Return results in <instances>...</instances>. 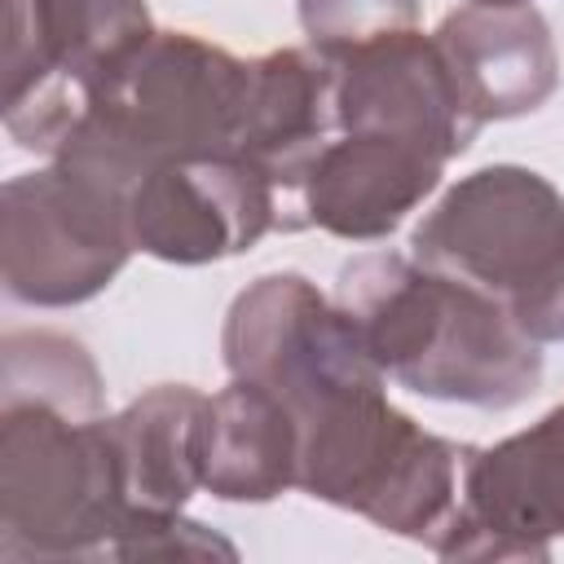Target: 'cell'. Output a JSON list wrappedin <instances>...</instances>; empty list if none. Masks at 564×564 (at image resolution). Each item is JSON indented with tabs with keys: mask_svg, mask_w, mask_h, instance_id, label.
Segmentation results:
<instances>
[{
	"mask_svg": "<svg viewBox=\"0 0 564 564\" xmlns=\"http://www.w3.org/2000/svg\"><path fill=\"white\" fill-rule=\"evenodd\" d=\"M335 300L383 379L419 397L511 410L542 383V344L516 326L507 304L414 256L366 251L348 260Z\"/></svg>",
	"mask_w": 564,
	"mask_h": 564,
	"instance_id": "6da1fadb",
	"label": "cell"
},
{
	"mask_svg": "<svg viewBox=\"0 0 564 564\" xmlns=\"http://www.w3.org/2000/svg\"><path fill=\"white\" fill-rule=\"evenodd\" d=\"M251 62L189 31H154L48 154L119 189L172 159L234 154Z\"/></svg>",
	"mask_w": 564,
	"mask_h": 564,
	"instance_id": "7a4b0ae2",
	"label": "cell"
},
{
	"mask_svg": "<svg viewBox=\"0 0 564 564\" xmlns=\"http://www.w3.org/2000/svg\"><path fill=\"white\" fill-rule=\"evenodd\" d=\"M463 449L397 410L383 379L357 383L300 414L295 489L436 551L458 511Z\"/></svg>",
	"mask_w": 564,
	"mask_h": 564,
	"instance_id": "3957f363",
	"label": "cell"
},
{
	"mask_svg": "<svg viewBox=\"0 0 564 564\" xmlns=\"http://www.w3.org/2000/svg\"><path fill=\"white\" fill-rule=\"evenodd\" d=\"M132 524L110 423L0 401V560L110 555Z\"/></svg>",
	"mask_w": 564,
	"mask_h": 564,
	"instance_id": "277c9868",
	"label": "cell"
},
{
	"mask_svg": "<svg viewBox=\"0 0 564 564\" xmlns=\"http://www.w3.org/2000/svg\"><path fill=\"white\" fill-rule=\"evenodd\" d=\"M150 35L145 0H9L4 132L53 154Z\"/></svg>",
	"mask_w": 564,
	"mask_h": 564,
	"instance_id": "5b68a950",
	"label": "cell"
},
{
	"mask_svg": "<svg viewBox=\"0 0 564 564\" xmlns=\"http://www.w3.org/2000/svg\"><path fill=\"white\" fill-rule=\"evenodd\" d=\"M128 189L53 159L4 181L0 194V278L9 300L70 308L115 282L132 256Z\"/></svg>",
	"mask_w": 564,
	"mask_h": 564,
	"instance_id": "8992f818",
	"label": "cell"
},
{
	"mask_svg": "<svg viewBox=\"0 0 564 564\" xmlns=\"http://www.w3.org/2000/svg\"><path fill=\"white\" fill-rule=\"evenodd\" d=\"M410 256L511 313L564 256V194L520 163L476 167L423 212Z\"/></svg>",
	"mask_w": 564,
	"mask_h": 564,
	"instance_id": "52a82bcc",
	"label": "cell"
},
{
	"mask_svg": "<svg viewBox=\"0 0 564 564\" xmlns=\"http://www.w3.org/2000/svg\"><path fill=\"white\" fill-rule=\"evenodd\" d=\"M220 352L229 379L264 383L295 419L335 392L383 379L339 300H326L304 273L286 269L264 273L234 295Z\"/></svg>",
	"mask_w": 564,
	"mask_h": 564,
	"instance_id": "ba28073f",
	"label": "cell"
},
{
	"mask_svg": "<svg viewBox=\"0 0 564 564\" xmlns=\"http://www.w3.org/2000/svg\"><path fill=\"white\" fill-rule=\"evenodd\" d=\"M555 538H564V405L498 445L463 449L458 511L436 555L551 560Z\"/></svg>",
	"mask_w": 564,
	"mask_h": 564,
	"instance_id": "9c48e42d",
	"label": "cell"
},
{
	"mask_svg": "<svg viewBox=\"0 0 564 564\" xmlns=\"http://www.w3.org/2000/svg\"><path fill=\"white\" fill-rule=\"evenodd\" d=\"M282 229L278 189L234 154L172 159L128 194L132 247L167 264H212Z\"/></svg>",
	"mask_w": 564,
	"mask_h": 564,
	"instance_id": "30bf717a",
	"label": "cell"
},
{
	"mask_svg": "<svg viewBox=\"0 0 564 564\" xmlns=\"http://www.w3.org/2000/svg\"><path fill=\"white\" fill-rule=\"evenodd\" d=\"M335 119L339 132H383L441 163L458 159L480 132L441 44L419 26L335 62Z\"/></svg>",
	"mask_w": 564,
	"mask_h": 564,
	"instance_id": "8fae6325",
	"label": "cell"
},
{
	"mask_svg": "<svg viewBox=\"0 0 564 564\" xmlns=\"http://www.w3.org/2000/svg\"><path fill=\"white\" fill-rule=\"evenodd\" d=\"M335 132V62L317 57L313 48H273L264 57H251L234 159L256 167L278 189L282 234L304 229L300 189Z\"/></svg>",
	"mask_w": 564,
	"mask_h": 564,
	"instance_id": "7c38bea8",
	"label": "cell"
},
{
	"mask_svg": "<svg viewBox=\"0 0 564 564\" xmlns=\"http://www.w3.org/2000/svg\"><path fill=\"white\" fill-rule=\"evenodd\" d=\"M441 176L445 163L410 141L383 132H339L317 154L300 189V216L322 234L375 242L388 238L414 207H423Z\"/></svg>",
	"mask_w": 564,
	"mask_h": 564,
	"instance_id": "4fadbf2b",
	"label": "cell"
},
{
	"mask_svg": "<svg viewBox=\"0 0 564 564\" xmlns=\"http://www.w3.org/2000/svg\"><path fill=\"white\" fill-rule=\"evenodd\" d=\"M432 40L480 123L533 115L560 84L555 40L533 4H463L441 18Z\"/></svg>",
	"mask_w": 564,
	"mask_h": 564,
	"instance_id": "5bb4252c",
	"label": "cell"
},
{
	"mask_svg": "<svg viewBox=\"0 0 564 564\" xmlns=\"http://www.w3.org/2000/svg\"><path fill=\"white\" fill-rule=\"evenodd\" d=\"M203 419L207 397L189 383H159L106 414L132 524L176 516L203 489Z\"/></svg>",
	"mask_w": 564,
	"mask_h": 564,
	"instance_id": "9a60e30c",
	"label": "cell"
},
{
	"mask_svg": "<svg viewBox=\"0 0 564 564\" xmlns=\"http://www.w3.org/2000/svg\"><path fill=\"white\" fill-rule=\"evenodd\" d=\"M300 471V419L251 379H229L207 397L203 419V489L220 502H273Z\"/></svg>",
	"mask_w": 564,
	"mask_h": 564,
	"instance_id": "2e32d148",
	"label": "cell"
},
{
	"mask_svg": "<svg viewBox=\"0 0 564 564\" xmlns=\"http://www.w3.org/2000/svg\"><path fill=\"white\" fill-rule=\"evenodd\" d=\"M0 401H44L70 419H101L106 383L79 339L62 330H9L0 344Z\"/></svg>",
	"mask_w": 564,
	"mask_h": 564,
	"instance_id": "e0dca14e",
	"label": "cell"
},
{
	"mask_svg": "<svg viewBox=\"0 0 564 564\" xmlns=\"http://www.w3.org/2000/svg\"><path fill=\"white\" fill-rule=\"evenodd\" d=\"M295 9L308 48L326 62H339L419 22V0H295Z\"/></svg>",
	"mask_w": 564,
	"mask_h": 564,
	"instance_id": "ac0fdd59",
	"label": "cell"
},
{
	"mask_svg": "<svg viewBox=\"0 0 564 564\" xmlns=\"http://www.w3.org/2000/svg\"><path fill=\"white\" fill-rule=\"evenodd\" d=\"M110 560H238V551L220 533H212L198 520H185L176 511V516L137 520L115 542Z\"/></svg>",
	"mask_w": 564,
	"mask_h": 564,
	"instance_id": "d6986e66",
	"label": "cell"
},
{
	"mask_svg": "<svg viewBox=\"0 0 564 564\" xmlns=\"http://www.w3.org/2000/svg\"><path fill=\"white\" fill-rule=\"evenodd\" d=\"M511 317L533 344H560L564 339V256L520 304H511Z\"/></svg>",
	"mask_w": 564,
	"mask_h": 564,
	"instance_id": "ffe728a7",
	"label": "cell"
},
{
	"mask_svg": "<svg viewBox=\"0 0 564 564\" xmlns=\"http://www.w3.org/2000/svg\"><path fill=\"white\" fill-rule=\"evenodd\" d=\"M471 4H529V0H471Z\"/></svg>",
	"mask_w": 564,
	"mask_h": 564,
	"instance_id": "44dd1931",
	"label": "cell"
}]
</instances>
